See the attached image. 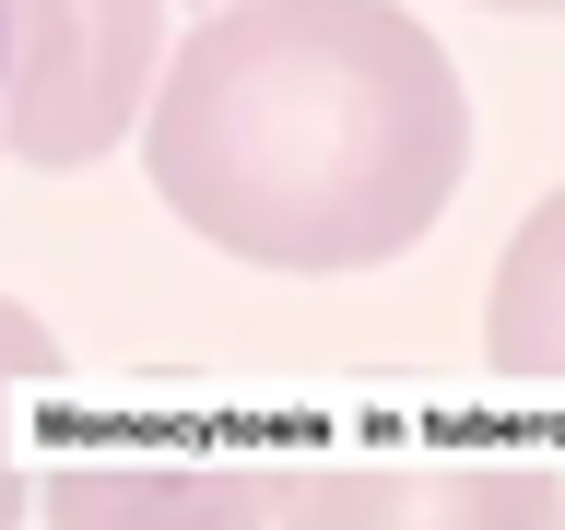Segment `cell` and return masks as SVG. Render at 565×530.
<instances>
[{
    "label": "cell",
    "instance_id": "obj_1",
    "mask_svg": "<svg viewBox=\"0 0 565 530\" xmlns=\"http://www.w3.org/2000/svg\"><path fill=\"white\" fill-rule=\"evenodd\" d=\"M153 201L247 272H377L471 177V95L388 0H212L141 95Z\"/></svg>",
    "mask_w": 565,
    "mask_h": 530
},
{
    "label": "cell",
    "instance_id": "obj_2",
    "mask_svg": "<svg viewBox=\"0 0 565 530\" xmlns=\"http://www.w3.org/2000/svg\"><path fill=\"white\" fill-rule=\"evenodd\" d=\"M12 83H0V153L71 177L141 130V95L166 71V0H0Z\"/></svg>",
    "mask_w": 565,
    "mask_h": 530
},
{
    "label": "cell",
    "instance_id": "obj_3",
    "mask_svg": "<svg viewBox=\"0 0 565 530\" xmlns=\"http://www.w3.org/2000/svg\"><path fill=\"white\" fill-rule=\"evenodd\" d=\"M483 353H494V378H519V389H565V189L530 201V224L494 259Z\"/></svg>",
    "mask_w": 565,
    "mask_h": 530
},
{
    "label": "cell",
    "instance_id": "obj_4",
    "mask_svg": "<svg viewBox=\"0 0 565 530\" xmlns=\"http://www.w3.org/2000/svg\"><path fill=\"white\" fill-rule=\"evenodd\" d=\"M60 378H71L60 330H47L24 295H0V519H24V401L60 389Z\"/></svg>",
    "mask_w": 565,
    "mask_h": 530
},
{
    "label": "cell",
    "instance_id": "obj_5",
    "mask_svg": "<svg viewBox=\"0 0 565 530\" xmlns=\"http://www.w3.org/2000/svg\"><path fill=\"white\" fill-rule=\"evenodd\" d=\"M483 12H565V0H483Z\"/></svg>",
    "mask_w": 565,
    "mask_h": 530
},
{
    "label": "cell",
    "instance_id": "obj_6",
    "mask_svg": "<svg viewBox=\"0 0 565 530\" xmlns=\"http://www.w3.org/2000/svg\"><path fill=\"white\" fill-rule=\"evenodd\" d=\"M0 83H12V35H0Z\"/></svg>",
    "mask_w": 565,
    "mask_h": 530
}]
</instances>
